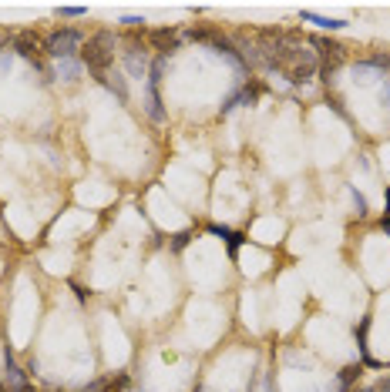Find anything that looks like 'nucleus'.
Masks as SVG:
<instances>
[{"instance_id":"nucleus-21","label":"nucleus","mask_w":390,"mask_h":392,"mask_svg":"<svg viewBox=\"0 0 390 392\" xmlns=\"http://www.w3.org/2000/svg\"><path fill=\"white\" fill-rule=\"evenodd\" d=\"M11 64H13V54L0 51V74H7V71H11Z\"/></svg>"},{"instance_id":"nucleus-24","label":"nucleus","mask_w":390,"mask_h":392,"mask_svg":"<svg viewBox=\"0 0 390 392\" xmlns=\"http://www.w3.org/2000/svg\"><path fill=\"white\" fill-rule=\"evenodd\" d=\"M384 218H390V188H387V215H384Z\"/></svg>"},{"instance_id":"nucleus-3","label":"nucleus","mask_w":390,"mask_h":392,"mask_svg":"<svg viewBox=\"0 0 390 392\" xmlns=\"http://www.w3.org/2000/svg\"><path fill=\"white\" fill-rule=\"evenodd\" d=\"M165 64H169V57H155V61H152V71L145 77V114H148L155 125H165V108H162V94H158Z\"/></svg>"},{"instance_id":"nucleus-10","label":"nucleus","mask_w":390,"mask_h":392,"mask_svg":"<svg viewBox=\"0 0 390 392\" xmlns=\"http://www.w3.org/2000/svg\"><path fill=\"white\" fill-rule=\"evenodd\" d=\"M367 332H370V316H364L360 318V325L353 329V335H357V349H360V355H364V362L360 366H367V369H380V362L370 355V345H367Z\"/></svg>"},{"instance_id":"nucleus-4","label":"nucleus","mask_w":390,"mask_h":392,"mask_svg":"<svg viewBox=\"0 0 390 392\" xmlns=\"http://www.w3.org/2000/svg\"><path fill=\"white\" fill-rule=\"evenodd\" d=\"M310 44L316 47V61H320L316 71H320V81H323V84H333L337 67L347 61V47H343V44H333V40H326V38H313Z\"/></svg>"},{"instance_id":"nucleus-12","label":"nucleus","mask_w":390,"mask_h":392,"mask_svg":"<svg viewBox=\"0 0 390 392\" xmlns=\"http://www.w3.org/2000/svg\"><path fill=\"white\" fill-rule=\"evenodd\" d=\"M208 231L229 245V258L235 262V258H239V245L246 241V235H243V231H233V228H225V225H208Z\"/></svg>"},{"instance_id":"nucleus-6","label":"nucleus","mask_w":390,"mask_h":392,"mask_svg":"<svg viewBox=\"0 0 390 392\" xmlns=\"http://www.w3.org/2000/svg\"><path fill=\"white\" fill-rule=\"evenodd\" d=\"M11 51L21 54V57H24V61H30L34 67H40V44H38V38H34L30 30H17V34H13ZM40 71H44V67H40ZM51 77H54L51 71H44V81H51Z\"/></svg>"},{"instance_id":"nucleus-16","label":"nucleus","mask_w":390,"mask_h":392,"mask_svg":"<svg viewBox=\"0 0 390 392\" xmlns=\"http://www.w3.org/2000/svg\"><path fill=\"white\" fill-rule=\"evenodd\" d=\"M350 198H353V204H357V218H367V198L357 191V185H350Z\"/></svg>"},{"instance_id":"nucleus-8","label":"nucleus","mask_w":390,"mask_h":392,"mask_svg":"<svg viewBox=\"0 0 390 392\" xmlns=\"http://www.w3.org/2000/svg\"><path fill=\"white\" fill-rule=\"evenodd\" d=\"M260 94H262L260 84H243L235 94H229V98L222 101L219 114H229V111H235V108H243V104H256V98H260Z\"/></svg>"},{"instance_id":"nucleus-11","label":"nucleus","mask_w":390,"mask_h":392,"mask_svg":"<svg viewBox=\"0 0 390 392\" xmlns=\"http://www.w3.org/2000/svg\"><path fill=\"white\" fill-rule=\"evenodd\" d=\"M94 81H98L101 88H108V91H111V94H115V98H118L121 104L128 101V84H125V74H121V71H108V74L94 77Z\"/></svg>"},{"instance_id":"nucleus-1","label":"nucleus","mask_w":390,"mask_h":392,"mask_svg":"<svg viewBox=\"0 0 390 392\" xmlns=\"http://www.w3.org/2000/svg\"><path fill=\"white\" fill-rule=\"evenodd\" d=\"M115 47H118V38L111 30H98L88 38V44L81 47V64L91 71V77H101L111 71L115 64Z\"/></svg>"},{"instance_id":"nucleus-19","label":"nucleus","mask_w":390,"mask_h":392,"mask_svg":"<svg viewBox=\"0 0 390 392\" xmlns=\"http://www.w3.org/2000/svg\"><path fill=\"white\" fill-rule=\"evenodd\" d=\"M84 13H88V7H71V4L57 7V17H84Z\"/></svg>"},{"instance_id":"nucleus-22","label":"nucleus","mask_w":390,"mask_h":392,"mask_svg":"<svg viewBox=\"0 0 390 392\" xmlns=\"http://www.w3.org/2000/svg\"><path fill=\"white\" fill-rule=\"evenodd\" d=\"M370 389H374V392H390V379H380L377 386H370Z\"/></svg>"},{"instance_id":"nucleus-20","label":"nucleus","mask_w":390,"mask_h":392,"mask_svg":"<svg viewBox=\"0 0 390 392\" xmlns=\"http://www.w3.org/2000/svg\"><path fill=\"white\" fill-rule=\"evenodd\" d=\"M118 24H125L128 30H145V21H142V17H121Z\"/></svg>"},{"instance_id":"nucleus-15","label":"nucleus","mask_w":390,"mask_h":392,"mask_svg":"<svg viewBox=\"0 0 390 392\" xmlns=\"http://www.w3.org/2000/svg\"><path fill=\"white\" fill-rule=\"evenodd\" d=\"M81 71H84L81 57H67V61H57V77H61V81H78Z\"/></svg>"},{"instance_id":"nucleus-5","label":"nucleus","mask_w":390,"mask_h":392,"mask_svg":"<svg viewBox=\"0 0 390 392\" xmlns=\"http://www.w3.org/2000/svg\"><path fill=\"white\" fill-rule=\"evenodd\" d=\"M138 34H145V30H131V40L128 47L121 51V64H125V71H128V77H148V71H152V61H148V47L142 44V38Z\"/></svg>"},{"instance_id":"nucleus-17","label":"nucleus","mask_w":390,"mask_h":392,"mask_svg":"<svg viewBox=\"0 0 390 392\" xmlns=\"http://www.w3.org/2000/svg\"><path fill=\"white\" fill-rule=\"evenodd\" d=\"M189 241H192V228H185V231H179V235H175V241H172V252H182Z\"/></svg>"},{"instance_id":"nucleus-23","label":"nucleus","mask_w":390,"mask_h":392,"mask_svg":"<svg viewBox=\"0 0 390 392\" xmlns=\"http://www.w3.org/2000/svg\"><path fill=\"white\" fill-rule=\"evenodd\" d=\"M380 228H384V235L390 238V218H384V221H380Z\"/></svg>"},{"instance_id":"nucleus-7","label":"nucleus","mask_w":390,"mask_h":392,"mask_svg":"<svg viewBox=\"0 0 390 392\" xmlns=\"http://www.w3.org/2000/svg\"><path fill=\"white\" fill-rule=\"evenodd\" d=\"M4 386H7V392H21L30 386V382H27V372L13 362L11 349H4Z\"/></svg>"},{"instance_id":"nucleus-2","label":"nucleus","mask_w":390,"mask_h":392,"mask_svg":"<svg viewBox=\"0 0 390 392\" xmlns=\"http://www.w3.org/2000/svg\"><path fill=\"white\" fill-rule=\"evenodd\" d=\"M81 47H84V34L74 30V27H61V30L48 34V40H44V54L54 57V61L81 57Z\"/></svg>"},{"instance_id":"nucleus-9","label":"nucleus","mask_w":390,"mask_h":392,"mask_svg":"<svg viewBox=\"0 0 390 392\" xmlns=\"http://www.w3.org/2000/svg\"><path fill=\"white\" fill-rule=\"evenodd\" d=\"M148 38H152V44H155L158 57H172V54H175V47H179V30H169V27L152 30Z\"/></svg>"},{"instance_id":"nucleus-18","label":"nucleus","mask_w":390,"mask_h":392,"mask_svg":"<svg viewBox=\"0 0 390 392\" xmlns=\"http://www.w3.org/2000/svg\"><path fill=\"white\" fill-rule=\"evenodd\" d=\"M111 389V379H94V382H88L81 392H108Z\"/></svg>"},{"instance_id":"nucleus-14","label":"nucleus","mask_w":390,"mask_h":392,"mask_svg":"<svg viewBox=\"0 0 390 392\" xmlns=\"http://www.w3.org/2000/svg\"><path fill=\"white\" fill-rule=\"evenodd\" d=\"M360 372H364V366H360V362H350V366L340 369V376H337L340 392H350V389H353V382L360 379Z\"/></svg>"},{"instance_id":"nucleus-13","label":"nucleus","mask_w":390,"mask_h":392,"mask_svg":"<svg viewBox=\"0 0 390 392\" xmlns=\"http://www.w3.org/2000/svg\"><path fill=\"white\" fill-rule=\"evenodd\" d=\"M299 21L303 24H316L320 30H343L347 27V21H340V17H320V13H310V11L299 13Z\"/></svg>"}]
</instances>
